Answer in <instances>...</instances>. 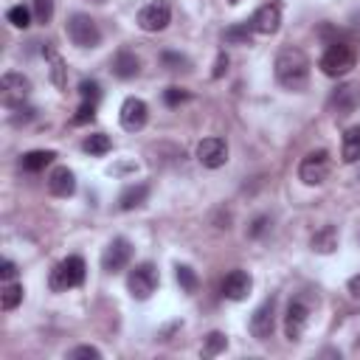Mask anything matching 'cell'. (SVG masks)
<instances>
[{"label": "cell", "instance_id": "6da1fadb", "mask_svg": "<svg viewBox=\"0 0 360 360\" xmlns=\"http://www.w3.org/2000/svg\"><path fill=\"white\" fill-rule=\"evenodd\" d=\"M310 56L302 51V48H293L287 45L276 54V62H273V74H276V82L290 91V93H302L307 91L310 85Z\"/></svg>", "mask_w": 360, "mask_h": 360}, {"label": "cell", "instance_id": "7a4b0ae2", "mask_svg": "<svg viewBox=\"0 0 360 360\" xmlns=\"http://www.w3.org/2000/svg\"><path fill=\"white\" fill-rule=\"evenodd\" d=\"M85 273H88V265L82 256H68L62 259L54 270H51V290L54 293H65V290H74V287H79L85 281Z\"/></svg>", "mask_w": 360, "mask_h": 360}, {"label": "cell", "instance_id": "3957f363", "mask_svg": "<svg viewBox=\"0 0 360 360\" xmlns=\"http://www.w3.org/2000/svg\"><path fill=\"white\" fill-rule=\"evenodd\" d=\"M354 62H357V54L349 42H329V48L321 56V70L327 77L338 79V77L349 74V70L354 68Z\"/></svg>", "mask_w": 360, "mask_h": 360}, {"label": "cell", "instance_id": "277c9868", "mask_svg": "<svg viewBox=\"0 0 360 360\" xmlns=\"http://www.w3.org/2000/svg\"><path fill=\"white\" fill-rule=\"evenodd\" d=\"M127 290H130L132 299L147 302V299L158 290V270H155V265H152V262L135 265V267L130 270V276H127Z\"/></svg>", "mask_w": 360, "mask_h": 360}, {"label": "cell", "instance_id": "5b68a950", "mask_svg": "<svg viewBox=\"0 0 360 360\" xmlns=\"http://www.w3.org/2000/svg\"><path fill=\"white\" fill-rule=\"evenodd\" d=\"M332 172V158L327 150H313L299 164V180L304 186H321Z\"/></svg>", "mask_w": 360, "mask_h": 360}, {"label": "cell", "instance_id": "8992f818", "mask_svg": "<svg viewBox=\"0 0 360 360\" xmlns=\"http://www.w3.org/2000/svg\"><path fill=\"white\" fill-rule=\"evenodd\" d=\"M29 96H31V82H29V77L17 74V70H9V74H3V79H0V102H3L9 110L26 107Z\"/></svg>", "mask_w": 360, "mask_h": 360}, {"label": "cell", "instance_id": "52a82bcc", "mask_svg": "<svg viewBox=\"0 0 360 360\" xmlns=\"http://www.w3.org/2000/svg\"><path fill=\"white\" fill-rule=\"evenodd\" d=\"M65 31H68V40L74 42L77 48H96L99 42H102V31H99V26H96V20L93 17H88V15H74L68 20V26H65Z\"/></svg>", "mask_w": 360, "mask_h": 360}, {"label": "cell", "instance_id": "ba28073f", "mask_svg": "<svg viewBox=\"0 0 360 360\" xmlns=\"http://www.w3.org/2000/svg\"><path fill=\"white\" fill-rule=\"evenodd\" d=\"M197 161H200L205 169H220V166H226V161H228V143H226V138H217V135L203 138V141L197 143Z\"/></svg>", "mask_w": 360, "mask_h": 360}, {"label": "cell", "instance_id": "9c48e42d", "mask_svg": "<svg viewBox=\"0 0 360 360\" xmlns=\"http://www.w3.org/2000/svg\"><path fill=\"white\" fill-rule=\"evenodd\" d=\"M172 23V6L166 0H152L138 12V26L143 31H164Z\"/></svg>", "mask_w": 360, "mask_h": 360}, {"label": "cell", "instance_id": "30bf717a", "mask_svg": "<svg viewBox=\"0 0 360 360\" xmlns=\"http://www.w3.org/2000/svg\"><path fill=\"white\" fill-rule=\"evenodd\" d=\"M307 321H310V307L302 302V299H293L287 304V313H284V335L290 343H299L304 329H307Z\"/></svg>", "mask_w": 360, "mask_h": 360}, {"label": "cell", "instance_id": "8fae6325", "mask_svg": "<svg viewBox=\"0 0 360 360\" xmlns=\"http://www.w3.org/2000/svg\"><path fill=\"white\" fill-rule=\"evenodd\" d=\"M118 121H121V127H124L127 132L143 130V127H147V121H150V107H147V102H143V99H135V96L124 99L121 113H118Z\"/></svg>", "mask_w": 360, "mask_h": 360}, {"label": "cell", "instance_id": "7c38bea8", "mask_svg": "<svg viewBox=\"0 0 360 360\" xmlns=\"http://www.w3.org/2000/svg\"><path fill=\"white\" fill-rule=\"evenodd\" d=\"M251 335L256 338V341H267V338H273V329H276V299H267V302H262L256 310H253V315H251Z\"/></svg>", "mask_w": 360, "mask_h": 360}, {"label": "cell", "instance_id": "4fadbf2b", "mask_svg": "<svg viewBox=\"0 0 360 360\" xmlns=\"http://www.w3.org/2000/svg\"><path fill=\"white\" fill-rule=\"evenodd\" d=\"M130 259H132V245H130V240L116 237V240L104 248V253H102V267H104L107 273H118V270H124V267L130 265Z\"/></svg>", "mask_w": 360, "mask_h": 360}, {"label": "cell", "instance_id": "5bb4252c", "mask_svg": "<svg viewBox=\"0 0 360 360\" xmlns=\"http://www.w3.org/2000/svg\"><path fill=\"white\" fill-rule=\"evenodd\" d=\"M251 287H253L251 273H245V270H231V273L223 279V296L231 299V302H242V299H248Z\"/></svg>", "mask_w": 360, "mask_h": 360}, {"label": "cell", "instance_id": "9a60e30c", "mask_svg": "<svg viewBox=\"0 0 360 360\" xmlns=\"http://www.w3.org/2000/svg\"><path fill=\"white\" fill-rule=\"evenodd\" d=\"M251 26H253V31H259V34H276V31L281 29V9H279L276 3L259 6L256 15L251 17Z\"/></svg>", "mask_w": 360, "mask_h": 360}, {"label": "cell", "instance_id": "2e32d148", "mask_svg": "<svg viewBox=\"0 0 360 360\" xmlns=\"http://www.w3.org/2000/svg\"><path fill=\"white\" fill-rule=\"evenodd\" d=\"M110 70H113V77L116 79H121V82H130V79H135L138 74H141V59L132 54V51H118L116 56H113V62H110Z\"/></svg>", "mask_w": 360, "mask_h": 360}, {"label": "cell", "instance_id": "e0dca14e", "mask_svg": "<svg viewBox=\"0 0 360 360\" xmlns=\"http://www.w3.org/2000/svg\"><path fill=\"white\" fill-rule=\"evenodd\" d=\"M48 191L54 197H70V194L77 191V175L70 172L68 166H56L48 175Z\"/></svg>", "mask_w": 360, "mask_h": 360}, {"label": "cell", "instance_id": "ac0fdd59", "mask_svg": "<svg viewBox=\"0 0 360 360\" xmlns=\"http://www.w3.org/2000/svg\"><path fill=\"white\" fill-rule=\"evenodd\" d=\"M354 104H357V93H354V88L352 85H341V88H335L332 91V96H329V110L335 113V116H349L352 110H354Z\"/></svg>", "mask_w": 360, "mask_h": 360}, {"label": "cell", "instance_id": "d6986e66", "mask_svg": "<svg viewBox=\"0 0 360 360\" xmlns=\"http://www.w3.org/2000/svg\"><path fill=\"white\" fill-rule=\"evenodd\" d=\"M147 197H150V186L147 183H132V186H127L121 191L118 208L121 211H135V208H141L143 203H147Z\"/></svg>", "mask_w": 360, "mask_h": 360}, {"label": "cell", "instance_id": "ffe728a7", "mask_svg": "<svg viewBox=\"0 0 360 360\" xmlns=\"http://www.w3.org/2000/svg\"><path fill=\"white\" fill-rule=\"evenodd\" d=\"M45 59H48V68H51V82L59 88V91H65L68 88V68H65V59L51 48V45H45Z\"/></svg>", "mask_w": 360, "mask_h": 360}, {"label": "cell", "instance_id": "44dd1931", "mask_svg": "<svg viewBox=\"0 0 360 360\" xmlns=\"http://www.w3.org/2000/svg\"><path fill=\"white\" fill-rule=\"evenodd\" d=\"M54 158H56V152H51V150H31V152H26V155L20 158V166H23V172L37 175V172H42Z\"/></svg>", "mask_w": 360, "mask_h": 360}, {"label": "cell", "instance_id": "7402d4cb", "mask_svg": "<svg viewBox=\"0 0 360 360\" xmlns=\"http://www.w3.org/2000/svg\"><path fill=\"white\" fill-rule=\"evenodd\" d=\"M341 155H343L346 164H357V161H360V127H349V130L343 132Z\"/></svg>", "mask_w": 360, "mask_h": 360}, {"label": "cell", "instance_id": "603a6c76", "mask_svg": "<svg viewBox=\"0 0 360 360\" xmlns=\"http://www.w3.org/2000/svg\"><path fill=\"white\" fill-rule=\"evenodd\" d=\"M338 248V228L335 226H324L321 231H315L313 237V251L318 253H332Z\"/></svg>", "mask_w": 360, "mask_h": 360}, {"label": "cell", "instance_id": "cb8c5ba5", "mask_svg": "<svg viewBox=\"0 0 360 360\" xmlns=\"http://www.w3.org/2000/svg\"><path fill=\"white\" fill-rule=\"evenodd\" d=\"M20 304H23V284L6 281L3 284V293H0V307H3V313H12Z\"/></svg>", "mask_w": 360, "mask_h": 360}, {"label": "cell", "instance_id": "d4e9b609", "mask_svg": "<svg viewBox=\"0 0 360 360\" xmlns=\"http://www.w3.org/2000/svg\"><path fill=\"white\" fill-rule=\"evenodd\" d=\"M82 150L88 152V155H107L110 150H113V141H110V135H104V132H93V135H88L85 141H82Z\"/></svg>", "mask_w": 360, "mask_h": 360}, {"label": "cell", "instance_id": "484cf974", "mask_svg": "<svg viewBox=\"0 0 360 360\" xmlns=\"http://www.w3.org/2000/svg\"><path fill=\"white\" fill-rule=\"evenodd\" d=\"M226 346H228V338L223 332H208L203 343V357H217L220 352H226Z\"/></svg>", "mask_w": 360, "mask_h": 360}, {"label": "cell", "instance_id": "4316f807", "mask_svg": "<svg viewBox=\"0 0 360 360\" xmlns=\"http://www.w3.org/2000/svg\"><path fill=\"white\" fill-rule=\"evenodd\" d=\"M251 37H253V26L251 23H237V26H231L226 31V42H231V45H248Z\"/></svg>", "mask_w": 360, "mask_h": 360}, {"label": "cell", "instance_id": "83f0119b", "mask_svg": "<svg viewBox=\"0 0 360 360\" xmlns=\"http://www.w3.org/2000/svg\"><path fill=\"white\" fill-rule=\"evenodd\" d=\"M6 20H9L15 29H29V26H31V12H29L26 6H12V9L6 12Z\"/></svg>", "mask_w": 360, "mask_h": 360}, {"label": "cell", "instance_id": "f1b7e54d", "mask_svg": "<svg viewBox=\"0 0 360 360\" xmlns=\"http://www.w3.org/2000/svg\"><path fill=\"white\" fill-rule=\"evenodd\" d=\"M175 270H178V284L183 287L186 293H194V290H197V276H194V270H191L189 265H178Z\"/></svg>", "mask_w": 360, "mask_h": 360}, {"label": "cell", "instance_id": "f546056e", "mask_svg": "<svg viewBox=\"0 0 360 360\" xmlns=\"http://www.w3.org/2000/svg\"><path fill=\"white\" fill-rule=\"evenodd\" d=\"M161 62H164V68H169V70H189V59H186L183 54H175V51L161 54Z\"/></svg>", "mask_w": 360, "mask_h": 360}, {"label": "cell", "instance_id": "4dcf8cb0", "mask_svg": "<svg viewBox=\"0 0 360 360\" xmlns=\"http://www.w3.org/2000/svg\"><path fill=\"white\" fill-rule=\"evenodd\" d=\"M79 93H82V102H91V104H99V99H102L99 82H93V79H85L79 85Z\"/></svg>", "mask_w": 360, "mask_h": 360}, {"label": "cell", "instance_id": "1f68e13d", "mask_svg": "<svg viewBox=\"0 0 360 360\" xmlns=\"http://www.w3.org/2000/svg\"><path fill=\"white\" fill-rule=\"evenodd\" d=\"M34 17H37V23H51L54 0H34Z\"/></svg>", "mask_w": 360, "mask_h": 360}, {"label": "cell", "instance_id": "d6a6232c", "mask_svg": "<svg viewBox=\"0 0 360 360\" xmlns=\"http://www.w3.org/2000/svg\"><path fill=\"white\" fill-rule=\"evenodd\" d=\"M68 357H70V360H79V357H88V360H99V357H102V352H99L96 346H88V343H85V346H77V349H70V352H68Z\"/></svg>", "mask_w": 360, "mask_h": 360}, {"label": "cell", "instance_id": "836d02e7", "mask_svg": "<svg viewBox=\"0 0 360 360\" xmlns=\"http://www.w3.org/2000/svg\"><path fill=\"white\" fill-rule=\"evenodd\" d=\"M164 102H166L169 107H178V104L189 102V91H183V88H169V91L164 93Z\"/></svg>", "mask_w": 360, "mask_h": 360}, {"label": "cell", "instance_id": "e575fe53", "mask_svg": "<svg viewBox=\"0 0 360 360\" xmlns=\"http://www.w3.org/2000/svg\"><path fill=\"white\" fill-rule=\"evenodd\" d=\"M93 118H96V104L82 102L79 110H77V116H74V124H88V121H93Z\"/></svg>", "mask_w": 360, "mask_h": 360}, {"label": "cell", "instance_id": "d590c367", "mask_svg": "<svg viewBox=\"0 0 360 360\" xmlns=\"http://www.w3.org/2000/svg\"><path fill=\"white\" fill-rule=\"evenodd\" d=\"M267 223H270L267 217H256V220L251 223V228H248V237H253V240H256V237H262V234L267 231Z\"/></svg>", "mask_w": 360, "mask_h": 360}, {"label": "cell", "instance_id": "8d00e7d4", "mask_svg": "<svg viewBox=\"0 0 360 360\" xmlns=\"http://www.w3.org/2000/svg\"><path fill=\"white\" fill-rule=\"evenodd\" d=\"M0 276H3V281H12V279L17 276V265H15L12 259H6V262H3V270H0Z\"/></svg>", "mask_w": 360, "mask_h": 360}, {"label": "cell", "instance_id": "74e56055", "mask_svg": "<svg viewBox=\"0 0 360 360\" xmlns=\"http://www.w3.org/2000/svg\"><path fill=\"white\" fill-rule=\"evenodd\" d=\"M349 293H352L354 299H360V273L349 279Z\"/></svg>", "mask_w": 360, "mask_h": 360}, {"label": "cell", "instance_id": "f35d334b", "mask_svg": "<svg viewBox=\"0 0 360 360\" xmlns=\"http://www.w3.org/2000/svg\"><path fill=\"white\" fill-rule=\"evenodd\" d=\"M226 65H228V56H226V54H220V59H217V68H214V79H217V77H223Z\"/></svg>", "mask_w": 360, "mask_h": 360}, {"label": "cell", "instance_id": "ab89813d", "mask_svg": "<svg viewBox=\"0 0 360 360\" xmlns=\"http://www.w3.org/2000/svg\"><path fill=\"white\" fill-rule=\"evenodd\" d=\"M93 3H104V0H93Z\"/></svg>", "mask_w": 360, "mask_h": 360}, {"label": "cell", "instance_id": "60d3db41", "mask_svg": "<svg viewBox=\"0 0 360 360\" xmlns=\"http://www.w3.org/2000/svg\"><path fill=\"white\" fill-rule=\"evenodd\" d=\"M231 3H237V0H231Z\"/></svg>", "mask_w": 360, "mask_h": 360}]
</instances>
